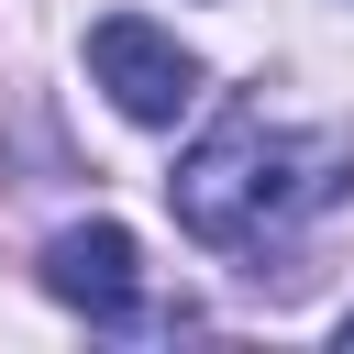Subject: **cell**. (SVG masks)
I'll list each match as a JSON object with an SVG mask.
<instances>
[{
	"instance_id": "3",
	"label": "cell",
	"mask_w": 354,
	"mask_h": 354,
	"mask_svg": "<svg viewBox=\"0 0 354 354\" xmlns=\"http://www.w3.org/2000/svg\"><path fill=\"white\" fill-rule=\"evenodd\" d=\"M44 299H66V310H88V321H133V299H144L133 232H122V221H66V232L44 243Z\"/></svg>"
},
{
	"instance_id": "4",
	"label": "cell",
	"mask_w": 354,
	"mask_h": 354,
	"mask_svg": "<svg viewBox=\"0 0 354 354\" xmlns=\"http://www.w3.org/2000/svg\"><path fill=\"white\" fill-rule=\"evenodd\" d=\"M343 343H354V310H343Z\"/></svg>"
},
{
	"instance_id": "1",
	"label": "cell",
	"mask_w": 354,
	"mask_h": 354,
	"mask_svg": "<svg viewBox=\"0 0 354 354\" xmlns=\"http://www.w3.org/2000/svg\"><path fill=\"white\" fill-rule=\"evenodd\" d=\"M332 188H343L332 155L299 144V133H277L266 111H221V122L177 155V177H166V199H177V221H188L199 243H266L277 221L321 210Z\"/></svg>"
},
{
	"instance_id": "2",
	"label": "cell",
	"mask_w": 354,
	"mask_h": 354,
	"mask_svg": "<svg viewBox=\"0 0 354 354\" xmlns=\"http://www.w3.org/2000/svg\"><path fill=\"white\" fill-rule=\"evenodd\" d=\"M88 88H100L122 122L166 133V122L199 100V55H188L166 22H144V11H100V22H88Z\"/></svg>"
}]
</instances>
